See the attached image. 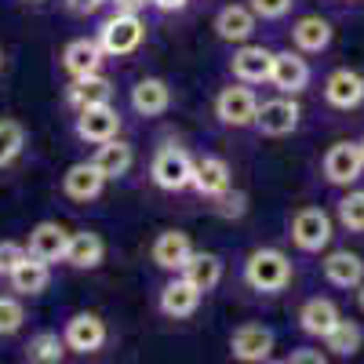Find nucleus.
<instances>
[{"instance_id": "nucleus-1", "label": "nucleus", "mask_w": 364, "mask_h": 364, "mask_svg": "<svg viewBox=\"0 0 364 364\" xmlns=\"http://www.w3.org/2000/svg\"><path fill=\"white\" fill-rule=\"evenodd\" d=\"M295 269H291V259L281 252V248H255L248 259H245V284L252 291H262V295H277L291 284Z\"/></svg>"}, {"instance_id": "nucleus-2", "label": "nucleus", "mask_w": 364, "mask_h": 364, "mask_svg": "<svg viewBox=\"0 0 364 364\" xmlns=\"http://www.w3.org/2000/svg\"><path fill=\"white\" fill-rule=\"evenodd\" d=\"M146 41V22L139 15H128V11H113L102 26H99V48L102 55H132L139 44Z\"/></svg>"}, {"instance_id": "nucleus-3", "label": "nucleus", "mask_w": 364, "mask_h": 364, "mask_svg": "<svg viewBox=\"0 0 364 364\" xmlns=\"http://www.w3.org/2000/svg\"><path fill=\"white\" fill-rule=\"evenodd\" d=\"M149 178H154L161 190H168V193L190 190V182H193V157L186 154V149H178V146H161L154 154V161H149Z\"/></svg>"}, {"instance_id": "nucleus-4", "label": "nucleus", "mask_w": 364, "mask_h": 364, "mask_svg": "<svg viewBox=\"0 0 364 364\" xmlns=\"http://www.w3.org/2000/svg\"><path fill=\"white\" fill-rule=\"evenodd\" d=\"M255 113H259V99L255 91L245 84H230L215 95V117L230 128H248L255 124Z\"/></svg>"}, {"instance_id": "nucleus-5", "label": "nucleus", "mask_w": 364, "mask_h": 364, "mask_svg": "<svg viewBox=\"0 0 364 364\" xmlns=\"http://www.w3.org/2000/svg\"><path fill=\"white\" fill-rule=\"evenodd\" d=\"M291 240L302 252H321L331 245V215L324 208H302L291 215Z\"/></svg>"}, {"instance_id": "nucleus-6", "label": "nucleus", "mask_w": 364, "mask_h": 364, "mask_svg": "<svg viewBox=\"0 0 364 364\" xmlns=\"http://www.w3.org/2000/svg\"><path fill=\"white\" fill-rule=\"evenodd\" d=\"M324 178L331 186H353L364 171V157H360V146L357 142H331L328 154H324Z\"/></svg>"}, {"instance_id": "nucleus-7", "label": "nucleus", "mask_w": 364, "mask_h": 364, "mask_svg": "<svg viewBox=\"0 0 364 364\" xmlns=\"http://www.w3.org/2000/svg\"><path fill=\"white\" fill-rule=\"evenodd\" d=\"M63 339H66V350L73 353H99L109 339V331L99 314H73L63 328Z\"/></svg>"}, {"instance_id": "nucleus-8", "label": "nucleus", "mask_w": 364, "mask_h": 364, "mask_svg": "<svg viewBox=\"0 0 364 364\" xmlns=\"http://www.w3.org/2000/svg\"><path fill=\"white\" fill-rule=\"evenodd\" d=\"M299 117H302L299 102L288 99V95H281V99H269V102L259 106L255 128H259L262 135H269V139H284V135H291V132L299 128Z\"/></svg>"}, {"instance_id": "nucleus-9", "label": "nucleus", "mask_w": 364, "mask_h": 364, "mask_svg": "<svg viewBox=\"0 0 364 364\" xmlns=\"http://www.w3.org/2000/svg\"><path fill=\"white\" fill-rule=\"evenodd\" d=\"M273 343L277 339H273V331L266 324H240L230 336V353L240 364H262L273 353Z\"/></svg>"}, {"instance_id": "nucleus-10", "label": "nucleus", "mask_w": 364, "mask_h": 364, "mask_svg": "<svg viewBox=\"0 0 364 364\" xmlns=\"http://www.w3.org/2000/svg\"><path fill=\"white\" fill-rule=\"evenodd\" d=\"M66 248H70V230L63 223H37L29 230L26 252L41 259V262H66Z\"/></svg>"}, {"instance_id": "nucleus-11", "label": "nucleus", "mask_w": 364, "mask_h": 364, "mask_svg": "<svg viewBox=\"0 0 364 364\" xmlns=\"http://www.w3.org/2000/svg\"><path fill=\"white\" fill-rule=\"evenodd\" d=\"M269 84L281 95H299L310 84V63L299 51H273V70H269Z\"/></svg>"}, {"instance_id": "nucleus-12", "label": "nucleus", "mask_w": 364, "mask_h": 364, "mask_svg": "<svg viewBox=\"0 0 364 364\" xmlns=\"http://www.w3.org/2000/svg\"><path fill=\"white\" fill-rule=\"evenodd\" d=\"M77 139L102 146L109 139H120V113L113 106H87L77 109Z\"/></svg>"}, {"instance_id": "nucleus-13", "label": "nucleus", "mask_w": 364, "mask_h": 364, "mask_svg": "<svg viewBox=\"0 0 364 364\" xmlns=\"http://www.w3.org/2000/svg\"><path fill=\"white\" fill-rule=\"evenodd\" d=\"M200 291L182 277V273H175V277L161 288V299H157V306H161V314L164 317H171V321H182V317H193L197 314V306H200Z\"/></svg>"}, {"instance_id": "nucleus-14", "label": "nucleus", "mask_w": 364, "mask_h": 364, "mask_svg": "<svg viewBox=\"0 0 364 364\" xmlns=\"http://www.w3.org/2000/svg\"><path fill=\"white\" fill-rule=\"evenodd\" d=\"M190 255H193V240H190V233H182V230L157 233L154 248H149V259H154L161 269H168V273H182V266L190 262Z\"/></svg>"}, {"instance_id": "nucleus-15", "label": "nucleus", "mask_w": 364, "mask_h": 364, "mask_svg": "<svg viewBox=\"0 0 364 364\" xmlns=\"http://www.w3.org/2000/svg\"><path fill=\"white\" fill-rule=\"evenodd\" d=\"M324 99L328 106H336V109H357L364 102V77L350 66L343 70H331L328 80H324Z\"/></svg>"}, {"instance_id": "nucleus-16", "label": "nucleus", "mask_w": 364, "mask_h": 364, "mask_svg": "<svg viewBox=\"0 0 364 364\" xmlns=\"http://www.w3.org/2000/svg\"><path fill=\"white\" fill-rule=\"evenodd\" d=\"M230 70L240 84H262V80H269V70H273V51L262 44H240L233 51Z\"/></svg>"}, {"instance_id": "nucleus-17", "label": "nucleus", "mask_w": 364, "mask_h": 364, "mask_svg": "<svg viewBox=\"0 0 364 364\" xmlns=\"http://www.w3.org/2000/svg\"><path fill=\"white\" fill-rule=\"evenodd\" d=\"M190 186L200 197H219V193H226L233 186V171H230V164L223 157L204 154V157L193 161V182H190Z\"/></svg>"}, {"instance_id": "nucleus-18", "label": "nucleus", "mask_w": 364, "mask_h": 364, "mask_svg": "<svg viewBox=\"0 0 364 364\" xmlns=\"http://www.w3.org/2000/svg\"><path fill=\"white\" fill-rule=\"evenodd\" d=\"M331 37H336V29H331L328 18L321 15H302L295 26H291V44L299 55H317L331 44Z\"/></svg>"}, {"instance_id": "nucleus-19", "label": "nucleus", "mask_w": 364, "mask_h": 364, "mask_svg": "<svg viewBox=\"0 0 364 364\" xmlns=\"http://www.w3.org/2000/svg\"><path fill=\"white\" fill-rule=\"evenodd\" d=\"M255 11L248 4H226L219 15H215V33L230 44H248L252 33H255Z\"/></svg>"}, {"instance_id": "nucleus-20", "label": "nucleus", "mask_w": 364, "mask_h": 364, "mask_svg": "<svg viewBox=\"0 0 364 364\" xmlns=\"http://www.w3.org/2000/svg\"><path fill=\"white\" fill-rule=\"evenodd\" d=\"M168 106H171V87H168V80H161V77H142V80L132 87V109H135L139 117H161V113H168Z\"/></svg>"}, {"instance_id": "nucleus-21", "label": "nucleus", "mask_w": 364, "mask_h": 364, "mask_svg": "<svg viewBox=\"0 0 364 364\" xmlns=\"http://www.w3.org/2000/svg\"><path fill=\"white\" fill-rule=\"evenodd\" d=\"M102 186H106V178L99 175V168L91 164V161H80V164H73V168L63 175V193H66L70 200H77V204L95 200V197L102 193Z\"/></svg>"}, {"instance_id": "nucleus-22", "label": "nucleus", "mask_w": 364, "mask_h": 364, "mask_svg": "<svg viewBox=\"0 0 364 364\" xmlns=\"http://www.w3.org/2000/svg\"><path fill=\"white\" fill-rule=\"evenodd\" d=\"M339 306L331 299H324V295H317V299H306L302 302V310H299V328L306 331V336H314V339H324L331 328L339 324Z\"/></svg>"}, {"instance_id": "nucleus-23", "label": "nucleus", "mask_w": 364, "mask_h": 364, "mask_svg": "<svg viewBox=\"0 0 364 364\" xmlns=\"http://www.w3.org/2000/svg\"><path fill=\"white\" fill-rule=\"evenodd\" d=\"M99 66H102V48H99V41L77 37V41H70V44L63 48V70H66L73 80L99 73Z\"/></svg>"}, {"instance_id": "nucleus-24", "label": "nucleus", "mask_w": 364, "mask_h": 364, "mask_svg": "<svg viewBox=\"0 0 364 364\" xmlns=\"http://www.w3.org/2000/svg\"><path fill=\"white\" fill-rule=\"evenodd\" d=\"M324 281L343 288V291H353L364 281V259L357 252H346V248L324 255Z\"/></svg>"}, {"instance_id": "nucleus-25", "label": "nucleus", "mask_w": 364, "mask_h": 364, "mask_svg": "<svg viewBox=\"0 0 364 364\" xmlns=\"http://www.w3.org/2000/svg\"><path fill=\"white\" fill-rule=\"evenodd\" d=\"M91 164L99 168V175H102L106 182L124 178V175L132 171V164H135V149H132L124 139H109V142H102V146L95 149Z\"/></svg>"}, {"instance_id": "nucleus-26", "label": "nucleus", "mask_w": 364, "mask_h": 364, "mask_svg": "<svg viewBox=\"0 0 364 364\" xmlns=\"http://www.w3.org/2000/svg\"><path fill=\"white\" fill-rule=\"evenodd\" d=\"M106 259V240L95 230H77L70 233V248H66V262L73 269H95Z\"/></svg>"}, {"instance_id": "nucleus-27", "label": "nucleus", "mask_w": 364, "mask_h": 364, "mask_svg": "<svg viewBox=\"0 0 364 364\" xmlns=\"http://www.w3.org/2000/svg\"><path fill=\"white\" fill-rule=\"evenodd\" d=\"M182 277H186L200 295L215 291V288H219V281H223V259H219L215 252H193V255H190V262L182 266Z\"/></svg>"}, {"instance_id": "nucleus-28", "label": "nucleus", "mask_w": 364, "mask_h": 364, "mask_svg": "<svg viewBox=\"0 0 364 364\" xmlns=\"http://www.w3.org/2000/svg\"><path fill=\"white\" fill-rule=\"evenodd\" d=\"M8 281H11V291H18V295H41L51 284V266L26 252V259L8 273Z\"/></svg>"}, {"instance_id": "nucleus-29", "label": "nucleus", "mask_w": 364, "mask_h": 364, "mask_svg": "<svg viewBox=\"0 0 364 364\" xmlns=\"http://www.w3.org/2000/svg\"><path fill=\"white\" fill-rule=\"evenodd\" d=\"M109 99H113V84H109L102 73L80 77V80H73V87H70V106H73V109L109 106Z\"/></svg>"}, {"instance_id": "nucleus-30", "label": "nucleus", "mask_w": 364, "mask_h": 364, "mask_svg": "<svg viewBox=\"0 0 364 364\" xmlns=\"http://www.w3.org/2000/svg\"><path fill=\"white\" fill-rule=\"evenodd\" d=\"M66 357V339L58 331H37L26 343V364H63Z\"/></svg>"}, {"instance_id": "nucleus-31", "label": "nucleus", "mask_w": 364, "mask_h": 364, "mask_svg": "<svg viewBox=\"0 0 364 364\" xmlns=\"http://www.w3.org/2000/svg\"><path fill=\"white\" fill-rule=\"evenodd\" d=\"M324 346L336 353V357H353V353H360V346H364V331H360V324L339 317V324L324 336Z\"/></svg>"}, {"instance_id": "nucleus-32", "label": "nucleus", "mask_w": 364, "mask_h": 364, "mask_svg": "<svg viewBox=\"0 0 364 364\" xmlns=\"http://www.w3.org/2000/svg\"><path fill=\"white\" fill-rule=\"evenodd\" d=\"M22 149H26V128L18 124V120L4 117L0 120V168H8L22 157Z\"/></svg>"}, {"instance_id": "nucleus-33", "label": "nucleus", "mask_w": 364, "mask_h": 364, "mask_svg": "<svg viewBox=\"0 0 364 364\" xmlns=\"http://www.w3.org/2000/svg\"><path fill=\"white\" fill-rule=\"evenodd\" d=\"M22 324H26V306L15 295H0V339L22 331Z\"/></svg>"}, {"instance_id": "nucleus-34", "label": "nucleus", "mask_w": 364, "mask_h": 364, "mask_svg": "<svg viewBox=\"0 0 364 364\" xmlns=\"http://www.w3.org/2000/svg\"><path fill=\"white\" fill-rule=\"evenodd\" d=\"M339 223L350 233H364V190H353L339 200Z\"/></svg>"}, {"instance_id": "nucleus-35", "label": "nucleus", "mask_w": 364, "mask_h": 364, "mask_svg": "<svg viewBox=\"0 0 364 364\" xmlns=\"http://www.w3.org/2000/svg\"><path fill=\"white\" fill-rule=\"evenodd\" d=\"M211 200H215V211H219L223 219H240L248 211V197L245 193H233V186L226 193H219V197H211Z\"/></svg>"}, {"instance_id": "nucleus-36", "label": "nucleus", "mask_w": 364, "mask_h": 364, "mask_svg": "<svg viewBox=\"0 0 364 364\" xmlns=\"http://www.w3.org/2000/svg\"><path fill=\"white\" fill-rule=\"evenodd\" d=\"M248 8L255 11V18L277 22V18H284V15L295 8V0H248Z\"/></svg>"}, {"instance_id": "nucleus-37", "label": "nucleus", "mask_w": 364, "mask_h": 364, "mask_svg": "<svg viewBox=\"0 0 364 364\" xmlns=\"http://www.w3.org/2000/svg\"><path fill=\"white\" fill-rule=\"evenodd\" d=\"M22 259H26V245H18V240H0V277H8Z\"/></svg>"}, {"instance_id": "nucleus-38", "label": "nucleus", "mask_w": 364, "mask_h": 364, "mask_svg": "<svg viewBox=\"0 0 364 364\" xmlns=\"http://www.w3.org/2000/svg\"><path fill=\"white\" fill-rule=\"evenodd\" d=\"M109 4V0H66V8L73 11V15H95V11H102Z\"/></svg>"}, {"instance_id": "nucleus-39", "label": "nucleus", "mask_w": 364, "mask_h": 364, "mask_svg": "<svg viewBox=\"0 0 364 364\" xmlns=\"http://www.w3.org/2000/svg\"><path fill=\"white\" fill-rule=\"evenodd\" d=\"M288 364H328V357L321 350H295L288 357Z\"/></svg>"}, {"instance_id": "nucleus-40", "label": "nucleus", "mask_w": 364, "mask_h": 364, "mask_svg": "<svg viewBox=\"0 0 364 364\" xmlns=\"http://www.w3.org/2000/svg\"><path fill=\"white\" fill-rule=\"evenodd\" d=\"M109 4H113L117 11H128V15H139V11H146V4H149V0H109Z\"/></svg>"}, {"instance_id": "nucleus-41", "label": "nucleus", "mask_w": 364, "mask_h": 364, "mask_svg": "<svg viewBox=\"0 0 364 364\" xmlns=\"http://www.w3.org/2000/svg\"><path fill=\"white\" fill-rule=\"evenodd\" d=\"M149 4H154L157 11H182L190 0H149Z\"/></svg>"}, {"instance_id": "nucleus-42", "label": "nucleus", "mask_w": 364, "mask_h": 364, "mask_svg": "<svg viewBox=\"0 0 364 364\" xmlns=\"http://www.w3.org/2000/svg\"><path fill=\"white\" fill-rule=\"evenodd\" d=\"M353 291H357V306H360V310H364V281H360V284H357V288H353Z\"/></svg>"}, {"instance_id": "nucleus-43", "label": "nucleus", "mask_w": 364, "mask_h": 364, "mask_svg": "<svg viewBox=\"0 0 364 364\" xmlns=\"http://www.w3.org/2000/svg\"><path fill=\"white\" fill-rule=\"evenodd\" d=\"M262 364H288V360H269V357H266V360H262Z\"/></svg>"}, {"instance_id": "nucleus-44", "label": "nucleus", "mask_w": 364, "mask_h": 364, "mask_svg": "<svg viewBox=\"0 0 364 364\" xmlns=\"http://www.w3.org/2000/svg\"><path fill=\"white\" fill-rule=\"evenodd\" d=\"M26 4H44V0H26Z\"/></svg>"}, {"instance_id": "nucleus-45", "label": "nucleus", "mask_w": 364, "mask_h": 364, "mask_svg": "<svg viewBox=\"0 0 364 364\" xmlns=\"http://www.w3.org/2000/svg\"><path fill=\"white\" fill-rule=\"evenodd\" d=\"M357 146H360V157H364V139H360V142H357Z\"/></svg>"}, {"instance_id": "nucleus-46", "label": "nucleus", "mask_w": 364, "mask_h": 364, "mask_svg": "<svg viewBox=\"0 0 364 364\" xmlns=\"http://www.w3.org/2000/svg\"><path fill=\"white\" fill-rule=\"evenodd\" d=\"M0 66H4V51H0Z\"/></svg>"}]
</instances>
